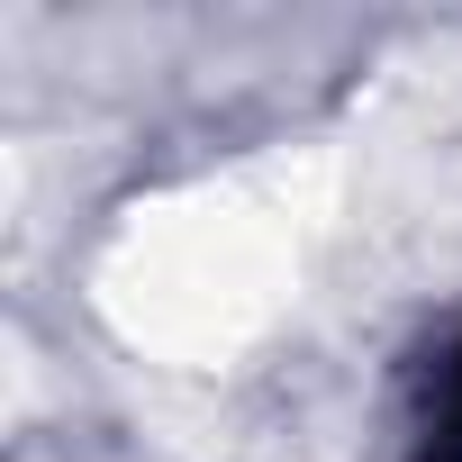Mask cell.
<instances>
[{"label": "cell", "instance_id": "obj_1", "mask_svg": "<svg viewBox=\"0 0 462 462\" xmlns=\"http://www.w3.org/2000/svg\"><path fill=\"white\" fill-rule=\"evenodd\" d=\"M417 462H462V354H453V372H444V408H435V435H426Z\"/></svg>", "mask_w": 462, "mask_h": 462}]
</instances>
